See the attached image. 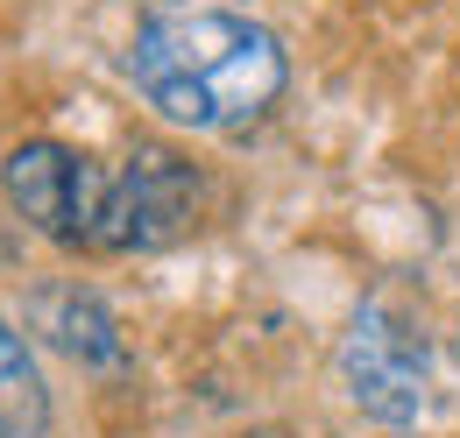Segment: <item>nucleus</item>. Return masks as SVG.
Returning <instances> with one entry per match:
<instances>
[{
  "instance_id": "1",
  "label": "nucleus",
  "mask_w": 460,
  "mask_h": 438,
  "mask_svg": "<svg viewBox=\"0 0 460 438\" xmlns=\"http://www.w3.org/2000/svg\"><path fill=\"white\" fill-rule=\"evenodd\" d=\"M120 78L156 120L184 135H241L284 100L290 50L255 14L171 0V7H149L142 29L128 36Z\"/></svg>"
},
{
  "instance_id": "2",
  "label": "nucleus",
  "mask_w": 460,
  "mask_h": 438,
  "mask_svg": "<svg viewBox=\"0 0 460 438\" xmlns=\"http://www.w3.org/2000/svg\"><path fill=\"white\" fill-rule=\"evenodd\" d=\"M0 198L29 233H43L64 255H100V213H107V170L71 142H14L0 156Z\"/></svg>"
},
{
  "instance_id": "3",
  "label": "nucleus",
  "mask_w": 460,
  "mask_h": 438,
  "mask_svg": "<svg viewBox=\"0 0 460 438\" xmlns=\"http://www.w3.org/2000/svg\"><path fill=\"white\" fill-rule=\"evenodd\" d=\"M206 213V177L171 142H142L120 170H107V213H100V255H156L184 241Z\"/></svg>"
},
{
  "instance_id": "4",
  "label": "nucleus",
  "mask_w": 460,
  "mask_h": 438,
  "mask_svg": "<svg viewBox=\"0 0 460 438\" xmlns=\"http://www.w3.org/2000/svg\"><path fill=\"white\" fill-rule=\"evenodd\" d=\"M341 382L376 425H418L432 389V339L397 297H368L341 339Z\"/></svg>"
},
{
  "instance_id": "5",
  "label": "nucleus",
  "mask_w": 460,
  "mask_h": 438,
  "mask_svg": "<svg viewBox=\"0 0 460 438\" xmlns=\"http://www.w3.org/2000/svg\"><path fill=\"white\" fill-rule=\"evenodd\" d=\"M29 319H36V332H43L58 354H71L78 368H114L120 361L114 311H107V297L85 290V283H50V290H36V297H29Z\"/></svg>"
},
{
  "instance_id": "6",
  "label": "nucleus",
  "mask_w": 460,
  "mask_h": 438,
  "mask_svg": "<svg viewBox=\"0 0 460 438\" xmlns=\"http://www.w3.org/2000/svg\"><path fill=\"white\" fill-rule=\"evenodd\" d=\"M50 432V382L29 354V339L0 319V438H43Z\"/></svg>"
},
{
  "instance_id": "7",
  "label": "nucleus",
  "mask_w": 460,
  "mask_h": 438,
  "mask_svg": "<svg viewBox=\"0 0 460 438\" xmlns=\"http://www.w3.org/2000/svg\"><path fill=\"white\" fill-rule=\"evenodd\" d=\"M255 438H277V432H255Z\"/></svg>"
}]
</instances>
